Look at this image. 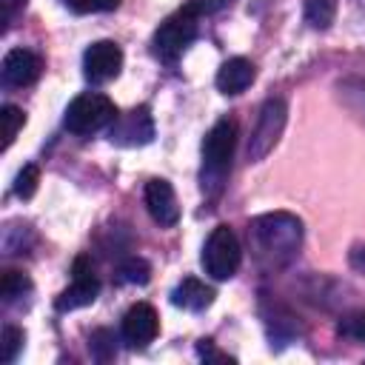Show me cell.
<instances>
[{
  "label": "cell",
  "instance_id": "6da1fadb",
  "mask_svg": "<svg viewBox=\"0 0 365 365\" xmlns=\"http://www.w3.org/2000/svg\"><path fill=\"white\" fill-rule=\"evenodd\" d=\"M251 240L257 248V257L268 265H285L302 240V222L294 214L274 211L262 214L251 222Z\"/></svg>",
  "mask_w": 365,
  "mask_h": 365
},
{
  "label": "cell",
  "instance_id": "7a4b0ae2",
  "mask_svg": "<svg viewBox=\"0 0 365 365\" xmlns=\"http://www.w3.org/2000/svg\"><path fill=\"white\" fill-rule=\"evenodd\" d=\"M237 145V123L231 117H222L211 125V131L202 140V168H200V182L208 197H217L225 188L228 171H231V157Z\"/></svg>",
  "mask_w": 365,
  "mask_h": 365
},
{
  "label": "cell",
  "instance_id": "3957f363",
  "mask_svg": "<svg viewBox=\"0 0 365 365\" xmlns=\"http://www.w3.org/2000/svg\"><path fill=\"white\" fill-rule=\"evenodd\" d=\"M114 120H117L114 103L97 91H86V94L74 97L66 108V117H63V123L71 134H94V131L111 125Z\"/></svg>",
  "mask_w": 365,
  "mask_h": 365
},
{
  "label": "cell",
  "instance_id": "277c9868",
  "mask_svg": "<svg viewBox=\"0 0 365 365\" xmlns=\"http://www.w3.org/2000/svg\"><path fill=\"white\" fill-rule=\"evenodd\" d=\"M242 251H240V240L228 225H217L205 245H202V268L205 274H211L214 279H231L240 268Z\"/></svg>",
  "mask_w": 365,
  "mask_h": 365
},
{
  "label": "cell",
  "instance_id": "5b68a950",
  "mask_svg": "<svg viewBox=\"0 0 365 365\" xmlns=\"http://www.w3.org/2000/svg\"><path fill=\"white\" fill-rule=\"evenodd\" d=\"M197 20L200 17H194L185 9L174 11L171 17H165L160 23V29L154 31V54L160 60H165V63H174L191 46V40L197 37Z\"/></svg>",
  "mask_w": 365,
  "mask_h": 365
},
{
  "label": "cell",
  "instance_id": "8992f818",
  "mask_svg": "<svg viewBox=\"0 0 365 365\" xmlns=\"http://www.w3.org/2000/svg\"><path fill=\"white\" fill-rule=\"evenodd\" d=\"M285 103L282 100H268L259 111V120L251 131V140H248V163H259L279 140L282 134V125H285Z\"/></svg>",
  "mask_w": 365,
  "mask_h": 365
},
{
  "label": "cell",
  "instance_id": "52a82bcc",
  "mask_svg": "<svg viewBox=\"0 0 365 365\" xmlns=\"http://www.w3.org/2000/svg\"><path fill=\"white\" fill-rule=\"evenodd\" d=\"M108 140L114 145H123V148L151 143L154 140V120H151L148 106H137L125 114H117V120L108 128Z\"/></svg>",
  "mask_w": 365,
  "mask_h": 365
},
{
  "label": "cell",
  "instance_id": "ba28073f",
  "mask_svg": "<svg viewBox=\"0 0 365 365\" xmlns=\"http://www.w3.org/2000/svg\"><path fill=\"white\" fill-rule=\"evenodd\" d=\"M123 68V48L114 40H97L83 54V74L88 83H108Z\"/></svg>",
  "mask_w": 365,
  "mask_h": 365
},
{
  "label": "cell",
  "instance_id": "9c48e42d",
  "mask_svg": "<svg viewBox=\"0 0 365 365\" xmlns=\"http://www.w3.org/2000/svg\"><path fill=\"white\" fill-rule=\"evenodd\" d=\"M71 285L57 297V311H74V308H86L97 299L100 294V279L94 277L91 271V262L86 257H77L74 259V268H71Z\"/></svg>",
  "mask_w": 365,
  "mask_h": 365
},
{
  "label": "cell",
  "instance_id": "30bf717a",
  "mask_svg": "<svg viewBox=\"0 0 365 365\" xmlns=\"http://www.w3.org/2000/svg\"><path fill=\"white\" fill-rule=\"evenodd\" d=\"M157 331H160V319L148 302L131 305L120 322V334H123V342L128 348H145L157 336Z\"/></svg>",
  "mask_w": 365,
  "mask_h": 365
},
{
  "label": "cell",
  "instance_id": "8fae6325",
  "mask_svg": "<svg viewBox=\"0 0 365 365\" xmlns=\"http://www.w3.org/2000/svg\"><path fill=\"white\" fill-rule=\"evenodd\" d=\"M145 208H148V214L154 217V222L157 225H163V228H171V225H177V220H180V202H177V194H174V188H171V182L168 180H148L145 182Z\"/></svg>",
  "mask_w": 365,
  "mask_h": 365
},
{
  "label": "cell",
  "instance_id": "7c38bea8",
  "mask_svg": "<svg viewBox=\"0 0 365 365\" xmlns=\"http://www.w3.org/2000/svg\"><path fill=\"white\" fill-rule=\"evenodd\" d=\"M43 71V60L40 54L29 51V48H11L3 57V80L9 86H31Z\"/></svg>",
  "mask_w": 365,
  "mask_h": 365
},
{
  "label": "cell",
  "instance_id": "4fadbf2b",
  "mask_svg": "<svg viewBox=\"0 0 365 365\" xmlns=\"http://www.w3.org/2000/svg\"><path fill=\"white\" fill-rule=\"evenodd\" d=\"M254 63L245 57H231L217 71V88L222 94H242L254 83Z\"/></svg>",
  "mask_w": 365,
  "mask_h": 365
},
{
  "label": "cell",
  "instance_id": "5bb4252c",
  "mask_svg": "<svg viewBox=\"0 0 365 365\" xmlns=\"http://www.w3.org/2000/svg\"><path fill=\"white\" fill-rule=\"evenodd\" d=\"M171 302L177 308H185V311H202L214 302V288L200 282L197 277H185L174 291H171Z\"/></svg>",
  "mask_w": 365,
  "mask_h": 365
},
{
  "label": "cell",
  "instance_id": "9a60e30c",
  "mask_svg": "<svg viewBox=\"0 0 365 365\" xmlns=\"http://www.w3.org/2000/svg\"><path fill=\"white\" fill-rule=\"evenodd\" d=\"M336 17L334 0H305V23L311 29H328Z\"/></svg>",
  "mask_w": 365,
  "mask_h": 365
},
{
  "label": "cell",
  "instance_id": "2e32d148",
  "mask_svg": "<svg viewBox=\"0 0 365 365\" xmlns=\"http://www.w3.org/2000/svg\"><path fill=\"white\" fill-rule=\"evenodd\" d=\"M117 279L120 282H131V285H145L151 279V265L143 257H128V259L120 262Z\"/></svg>",
  "mask_w": 365,
  "mask_h": 365
},
{
  "label": "cell",
  "instance_id": "e0dca14e",
  "mask_svg": "<svg viewBox=\"0 0 365 365\" xmlns=\"http://www.w3.org/2000/svg\"><path fill=\"white\" fill-rule=\"evenodd\" d=\"M29 291H31V282H29L26 274H20V271H6V274H3V279H0L3 302H14V299H20V297L29 294Z\"/></svg>",
  "mask_w": 365,
  "mask_h": 365
},
{
  "label": "cell",
  "instance_id": "ac0fdd59",
  "mask_svg": "<svg viewBox=\"0 0 365 365\" xmlns=\"http://www.w3.org/2000/svg\"><path fill=\"white\" fill-rule=\"evenodd\" d=\"M0 120H3V148H9L14 143V137H17V131L23 128L26 114L17 106H3L0 108Z\"/></svg>",
  "mask_w": 365,
  "mask_h": 365
},
{
  "label": "cell",
  "instance_id": "d6986e66",
  "mask_svg": "<svg viewBox=\"0 0 365 365\" xmlns=\"http://www.w3.org/2000/svg\"><path fill=\"white\" fill-rule=\"evenodd\" d=\"M336 331L354 342H365V311H351L339 319Z\"/></svg>",
  "mask_w": 365,
  "mask_h": 365
},
{
  "label": "cell",
  "instance_id": "ffe728a7",
  "mask_svg": "<svg viewBox=\"0 0 365 365\" xmlns=\"http://www.w3.org/2000/svg\"><path fill=\"white\" fill-rule=\"evenodd\" d=\"M37 182H40V168L37 165H23V171L14 180V194L23 197V200H29V197H34Z\"/></svg>",
  "mask_w": 365,
  "mask_h": 365
},
{
  "label": "cell",
  "instance_id": "44dd1931",
  "mask_svg": "<svg viewBox=\"0 0 365 365\" xmlns=\"http://www.w3.org/2000/svg\"><path fill=\"white\" fill-rule=\"evenodd\" d=\"M88 348H91L94 359L108 362V359L114 356V336H111V331H106V328L94 331V334H91V339H88Z\"/></svg>",
  "mask_w": 365,
  "mask_h": 365
},
{
  "label": "cell",
  "instance_id": "7402d4cb",
  "mask_svg": "<svg viewBox=\"0 0 365 365\" xmlns=\"http://www.w3.org/2000/svg\"><path fill=\"white\" fill-rule=\"evenodd\" d=\"M23 348V331L14 328V325H6L3 328V342H0V356L3 362H14L17 351Z\"/></svg>",
  "mask_w": 365,
  "mask_h": 365
},
{
  "label": "cell",
  "instance_id": "603a6c76",
  "mask_svg": "<svg viewBox=\"0 0 365 365\" xmlns=\"http://www.w3.org/2000/svg\"><path fill=\"white\" fill-rule=\"evenodd\" d=\"M77 14H94V11H114L120 0H63Z\"/></svg>",
  "mask_w": 365,
  "mask_h": 365
},
{
  "label": "cell",
  "instance_id": "cb8c5ba5",
  "mask_svg": "<svg viewBox=\"0 0 365 365\" xmlns=\"http://www.w3.org/2000/svg\"><path fill=\"white\" fill-rule=\"evenodd\" d=\"M225 6H231V0H188L182 9L191 11L194 17H205V14H217Z\"/></svg>",
  "mask_w": 365,
  "mask_h": 365
}]
</instances>
